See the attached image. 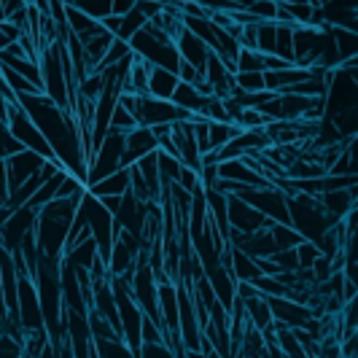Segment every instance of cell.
Returning <instances> with one entry per match:
<instances>
[{
    "instance_id": "cell-7",
    "label": "cell",
    "mask_w": 358,
    "mask_h": 358,
    "mask_svg": "<svg viewBox=\"0 0 358 358\" xmlns=\"http://www.w3.org/2000/svg\"><path fill=\"white\" fill-rule=\"evenodd\" d=\"M143 27H145L143 14H141L138 8H132V11L127 14V17H122V27H119V33H116V38H119V41H124V43H127L129 38L135 36L138 30H143Z\"/></svg>"
},
{
    "instance_id": "cell-2",
    "label": "cell",
    "mask_w": 358,
    "mask_h": 358,
    "mask_svg": "<svg viewBox=\"0 0 358 358\" xmlns=\"http://www.w3.org/2000/svg\"><path fill=\"white\" fill-rule=\"evenodd\" d=\"M129 192V170H119L113 176L103 178L100 183H94L87 189V194L94 199H103V197H124Z\"/></svg>"
},
{
    "instance_id": "cell-8",
    "label": "cell",
    "mask_w": 358,
    "mask_h": 358,
    "mask_svg": "<svg viewBox=\"0 0 358 358\" xmlns=\"http://www.w3.org/2000/svg\"><path fill=\"white\" fill-rule=\"evenodd\" d=\"M138 127V122L129 116V110H127L124 106H119L116 103V108L110 110V122H108V129H113V132H132Z\"/></svg>"
},
{
    "instance_id": "cell-1",
    "label": "cell",
    "mask_w": 358,
    "mask_h": 358,
    "mask_svg": "<svg viewBox=\"0 0 358 358\" xmlns=\"http://www.w3.org/2000/svg\"><path fill=\"white\" fill-rule=\"evenodd\" d=\"M43 162L38 154L33 151H19L17 157H11V159H6V178H8V192L14 194L19 186L24 183L27 178H33L38 170L43 167Z\"/></svg>"
},
{
    "instance_id": "cell-11",
    "label": "cell",
    "mask_w": 358,
    "mask_h": 358,
    "mask_svg": "<svg viewBox=\"0 0 358 358\" xmlns=\"http://www.w3.org/2000/svg\"><path fill=\"white\" fill-rule=\"evenodd\" d=\"M0 22H6V8H3V3H0Z\"/></svg>"
},
{
    "instance_id": "cell-9",
    "label": "cell",
    "mask_w": 358,
    "mask_h": 358,
    "mask_svg": "<svg viewBox=\"0 0 358 358\" xmlns=\"http://www.w3.org/2000/svg\"><path fill=\"white\" fill-rule=\"evenodd\" d=\"M19 151H24V148H22V143L8 132V124H0V162L17 157Z\"/></svg>"
},
{
    "instance_id": "cell-3",
    "label": "cell",
    "mask_w": 358,
    "mask_h": 358,
    "mask_svg": "<svg viewBox=\"0 0 358 358\" xmlns=\"http://www.w3.org/2000/svg\"><path fill=\"white\" fill-rule=\"evenodd\" d=\"M178 87V76L170 71H162V68H151L148 71V97L154 100H167L173 97V92Z\"/></svg>"
},
{
    "instance_id": "cell-4",
    "label": "cell",
    "mask_w": 358,
    "mask_h": 358,
    "mask_svg": "<svg viewBox=\"0 0 358 358\" xmlns=\"http://www.w3.org/2000/svg\"><path fill=\"white\" fill-rule=\"evenodd\" d=\"M272 57L294 65V27L275 24V52H272Z\"/></svg>"
},
{
    "instance_id": "cell-10",
    "label": "cell",
    "mask_w": 358,
    "mask_h": 358,
    "mask_svg": "<svg viewBox=\"0 0 358 358\" xmlns=\"http://www.w3.org/2000/svg\"><path fill=\"white\" fill-rule=\"evenodd\" d=\"M135 8V3L132 0H116V3H110V17H127L129 11Z\"/></svg>"
},
{
    "instance_id": "cell-6",
    "label": "cell",
    "mask_w": 358,
    "mask_h": 358,
    "mask_svg": "<svg viewBox=\"0 0 358 358\" xmlns=\"http://www.w3.org/2000/svg\"><path fill=\"white\" fill-rule=\"evenodd\" d=\"M234 87L243 94L264 92V73H234Z\"/></svg>"
},
{
    "instance_id": "cell-5",
    "label": "cell",
    "mask_w": 358,
    "mask_h": 358,
    "mask_svg": "<svg viewBox=\"0 0 358 358\" xmlns=\"http://www.w3.org/2000/svg\"><path fill=\"white\" fill-rule=\"evenodd\" d=\"M237 73H264V57L251 49H240L237 59H234Z\"/></svg>"
}]
</instances>
